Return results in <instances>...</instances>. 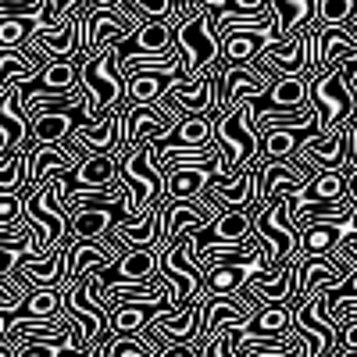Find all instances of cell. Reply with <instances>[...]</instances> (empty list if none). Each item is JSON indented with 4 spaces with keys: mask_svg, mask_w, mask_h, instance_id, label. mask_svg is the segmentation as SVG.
Returning <instances> with one entry per match:
<instances>
[{
    "mask_svg": "<svg viewBox=\"0 0 357 357\" xmlns=\"http://www.w3.org/2000/svg\"><path fill=\"white\" fill-rule=\"evenodd\" d=\"M122 186L129 190V215L132 218H151L165 204V178L154 168V146L143 143L139 151L122 158Z\"/></svg>",
    "mask_w": 357,
    "mask_h": 357,
    "instance_id": "1",
    "label": "cell"
},
{
    "mask_svg": "<svg viewBox=\"0 0 357 357\" xmlns=\"http://www.w3.org/2000/svg\"><path fill=\"white\" fill-rule=\"evenodd\" d=\"M175 50L186 57V68H190V79L197 75H207L222 65V40L215 33L211 18H207V8L200 0L197 15H190L183 25L175 29Z\"/></svg>",
    "mask_w": 357,
    "mask_h": 357,
    "instance_id": "2",
    "label": "cell"
},
{
    "mask_svg": "<svg viewBox=\"0 0 357 357\" xmlns=\"http://www.w3.org/2000/svg\"><path fill=\"white\" fill-rule=\"evenodd\" d=\"M311 107V82L304 75H289V79H275L268 97L254 104V111H304Z\"/></svg>",
    "mask_w": 357,
    "mask_h": 357,
    "instance_id": "3",
    "label": "cell"
},
{
    "mask_svg": "<svg viewBox=\"0 0 357 357\" xmlns=\"http://www.w3.org/2000/svg\"><path fill=\"white\" fill-rule=\"evenodd\" d=\"M279 43H293L318 18V0H272Z\"/></svg>",
    "mask_w": 357,
    "mask_h": 357,
    "instance_id": "4",
    "label": "cell"
},
{
    "mask_svg": "<svg viewBox=\"0 0 357 357\" xmlns=\"http://www.w3.org/2000/svg\"><path fill=\"white\" fill-rule=\"evenodd\" d=\"M172 75L161 72H143L136 79H129V107H146V104H161L165 93L172 89Z\"/></svg>",
    "mask_w": 357,
    "mask_h": 357,
    "instance_id": "5",
    "label": "cell"
},
{
    "mask_svg": "<svg viewBox=\"0 0 357 357\" xmlns=\"http://www.w3.org/2000/svg\"><path fill=\"white\" fill-rule=\"evenodd\" d=\"M293 307H264L257 318H254V325L250 329L257 333V336H289L293 333Z\"/></svg>",
    "mask_w": 357,
    "mask_h": 357,
    "instance_id": "6",
    "label": "cell"
},
{
    "mask_svg": "<svg viewBox=\"0 0 357 357\" xmlns=\"http://www.w3.org/2000/svg\"><path fill=\"white\" fill-rule=\"evenodd\" d=\"M357 18V0H318L321 29H347Z\"/></svg>",
    "mask_w": 357,
    "mask_h": 357,
    "instance_id": "7",
    "label": "cell"
},
{
    "mask_svg": "<svg viewBox=\"0 0 357 357\" xmlns=\"http://www.w3.org/2000/svg\"><path fill=\"white\" fill-rule=\"evenodd\" d=\"M29 186V154L0 161V193H22Z\"/></svg>",
    "mask_w": 357,
    "mask_h": 357,
    "instance_id": "8",
    "label": "cell"
},
{
    "mask_svg": "<svg viewBox=\"0 0 357 357\" xmlns=\"http://www.w3.org/2000/svg\"><path fill=\"white\" fill-rule=\"evenodd\" d=\"M22 215H25L22 193H0V229H11Z\"/></svg>",
    "mask_w": 357,
    "mask_h": 357,
    "instance_id": "9",
    "label": "cell"
},
{
    "mask_svg": "<svg viewBox=\"0 0 357 357\" xmlns=\"http://www.w3.org/2000/svg\"><path fill=\"white\" fill-rule=\"evenodd\" d=\"M158 357H200V350L193 343H172L168 350H161Z\"/></svg>",
    "mask_w": 357,
    "mask_h": 357,
    "instance_id": "10",
    "label": "cell"
},
{
    "mask_svg": "<svg viewBox=\"0 0 357 357\" xmlns=\"http://www.w3.org/2000/svg\"><path fill=\"white\" fill-rule=\"evenodd\" d=\"M343 172H347V183H350V197L357 204V168H343Z\"/></svg>",
    "mask_w": 357,
    "mask_h": 357,
    "instance_id": "11",
    "label": "cell"
},
{
    "mask_svg": "<svg viewBox=\"0 0 357 357\" xmlns=\"http://www.w3.org/2000/svg\"><path fill=\"white\" fill-rule=\"evenodd\" d=\"M354 29H357V18H354Z\"/></svg>",
    "mask_w": 357,
    "mask_h": 357,
    "instance_id": "12",
    "label": "cell"
}]
</instances>
